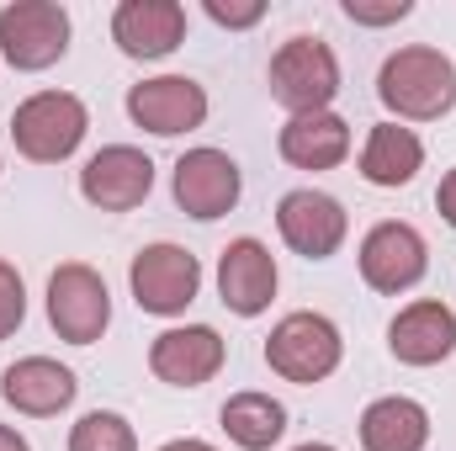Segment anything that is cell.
I'll return each instance as SVG.
<instances>
[{
  "label": "cell",
  "mask_w": 456,
  "mask_h": 451,
  "mask_svg": "<svg viewBox=\"0 0 456 451\" xmlns=\"http://www.w3.org/2000/svg\"><path fill=\"white\" fill-rule=\"evenodd\" d=\"M340 11L350 16V21H355V27H387V21H403L414 5H409V0H382V5H366V0H345Z\"/></svg>",
  "instance_id": "cb8c5ba5"
},
{
  "label": "cell",
  "mask_w": 456,
  "mask_h": 451,
  "mask_svg": "<svg viewBox=\"0 0 456 451\" xmlns=\"http://www.w3.org/2000/svg\"><path fill=\"white\" fill-rule=\"evenodd\" d=\"M154 192V160L133 144H107L80 170V197L102 213H133Z\"/></svg>",
  "instance_id": "30bf717a"
},
{
  "label": "cell",
  "mask_w": 456,
  "mask_h": 451,
  "mask_svg": "<svg viewBox=\"0 0 456 451\" xmlns=\"http://www.w3.org/2000/svg\"><path fill=\"white\" fill-rule=\"evenodd\" d=\"M281 160L297 170H335L350 154V122L340 112H308V117H287L281 138H276Z\"/></svg>",
  "instance_id": "ac0fdd59"
},
{
  "label": "cell",
  "mask_w": 456,
  "mask_h": 451,
  "mask_svg": "<svg viewBox=\"0 0 456 451\" xmlns=\"http://www.w3.org/2000/svg\"><path fill=\"white\" fill-rule=\"evenodd\" d=\"M224 430L233 447L244 451H271L287 436V409L271 393H233L224 404Z\"/></svg>",
  "instance_id": "44dd1931"
},
{
  "label": "cell",
  "mask_w": 456,
  "mask_h": 451,
  "mask_svg": "<svg viewBox=\"0 0 456 451\" xmlns=\"http://www.w3.org/2000/svg\"><path fill=\"white\" fill-rule=\"evenodd\" d=\"M0 53L11 70H48L69 53V11L59 0H11L0 11Z\"/></svg>",
  "instance_id": "5b68a950"
},
{
  "label": "cell",
  "mask_w": 456,
  "mask_h": 451,
  "mask_svg": "<svg viewBox=\"0 0 456 451\" xmlns=\"http://www.w3.org/2000/svg\"><path fill=\"white\" fill-rule=\"evenodd\" d=\"M276 228L287 239V250H297L303 260H330L350 234L345 208L330 192H314V186H297L276 202Z\"/></svg>",
  "instance_id": "8fae6325"
},
{
  "label": "cell",
  "mask_w": 456,
  "mask_h": 451,
  "mask_svg": "<svg viewBox=\"0 0 456 451\" xmlns=\"http://www.w3.org/2000/svg\"><path fill=\"white\" fill-rule=\"evenodd\" d=\"M159 451H218V447H213V441H191V436H186V441H165Z\"/></svg>",
  "instance_id": "83f0119b"
},
{
  "label": "cell",
  "mask_w": 456,
  "mask_h": 451,
  "mask_svg": "<svg viewBox=\"0 0 456 451\" xmlns=\"http://www.w3.org/2000/svg\"><path fill=\"white\" fill-rule=\"evenodd\" d=\"M86 127H91V112H86L80 96H69V91H37V96H27L11 112V144L32 165H59V160H69L86 144Z\"/></svg>",
  "instance_id": "7a4b0ae2"
},
{
  "label": "cell",
  "mask_w": 456,
  "mask_h": 451,
  "mask_svg": "<svg viewBox=\"0 0 456 451\" xmlns=\"http://www.w3.org/2000/svg\"><path fill=\"white\" fill-rule=\"evenodd\" d=\"M436 208H441V218L456 228V170L441 176V186H436Z\"/></svg>",
  "instance_id": "484cf974"
},
{
  "label": "cell",
  "mask_w": 456,
  "mask_h": 451,
  "mask_svg": "<svg viewBox=\"0 0 456 451\" xmlns=\"http://www.w3.org/2000/svg\"><path fill=\"white\" fill-rule=\"evenodd\" d=\"M27 319V287H21V271L11 260H0V340H11Z\"/></svg>",
  "instance_id": "603a6c76"
},
{
  "label": "cell",
  "mask_w": 456,
  "mask_h": 451,
  "mask_svg": "<svg viewBox=\"0 0 456 451\" xmlns=\"http://www.w3.org/2000/svg\"><path fill=\"white\" fill-rule=\"evenodd\" d=\"M377 96L403 122H436L456 107V64L430 43H409V48L382 59Z\"/></svg>",
  "instance_id": "6da1fadb"
},
{
  "label": "cell",
  "mask_w": 456,
  "mask_h": 451,
  "mask_svg": "<svg viewBox=\"0 0 456 451\" xmlns=\"http://www.w3.org/2000/svg\"><path fill=\"white\" fill-rule=\"evenodd\" d=\"M186 37L181 0H122L112 11V43L127 59H165Z\"/></svg>",
  "instance_id": "5bb4252c"
},
{
  "label": "cell",
  "mask_w": 456,
  "mask_h": 451,
  "mask_svg": "<svg viewBox=\"0 0 456 451\" xmlns=\"http://www.w3.org/2000/svg\"><path fill=\"white\" fill-rule=\"evenodd\" d=\"M80 393L75 372L59 366L53 356H21L0 372V398L16 409V414H32V420H48L59 409H69Z\"/></svg>",
  "instance_id": "2e32d148"
},
{
  "label": "cell",
  "mask_w": 456,
  "mask_h": 451,
  "mask_svg": "<svg viewBox=\"0 0 456 451\" xmlns=\"http://www.w3.org/2000/svg\"><path fill=\"white\" fill-rule=\"evenodd\" d=\"M425 441H430V409L419 398L387 393V398L366 404V414H361L366 451H425Z\"/></svg>",
  "instance_id": "d6986e66"
},
{
  "label": "cell",
  "mask_w": 456,
  "mask_h": 451,
  "mask_svg": "<svg viewBox=\"0 0 456 451\" xmlns=\"http://www.w3.org/2000/svg\"><path fill=\"white\" fill-rule=\"evenodd\" d=\"M218 298L239 319H255V314L271 308V298H276V255L260 239H233L224 250V260H218Z\"/></svg>",
  "instance_id": "9a60e30c"
},
{
  "label": "cell",
  "mask_w": 456,
  "mask_h": 451,
  "mask_svg": "<svg viewBox=\"0 0 456 451\" xmlns=\"http://www.w3.org/2000/svg\"><path fill=\"white\" fill-rule=\"evenodd\" d=\"M202 11H208L218 27H255V21L265 16V0H244V5H233V0H202Z\"/></svg>",
  "instance_id": "d4e9b609"
},
{
  "label": "cell",
  "mask_w": 456,
  "mask_h": 451,
  "mask_svg": "<svg viewBox=\"0 0 456 451\" xmlns=\"http://www.w3.org/2000/svg\"><path fill=\"white\" fill-rule=\"evenodd\" d=\"M69 451H138V436H133V425H127L122 414H112V409H91V414L75 420Z\"/></svg>",
  "instance_id": "7402d4cb"
},
{
  "label": "cell",
  "mask_w": 456,
  "mask_h": 451,
  "mask_svg": "<svg viewBox=\"0 0 456 451\" xmlns=\"http://www.w3.org/2000/svg\"><path fill=\"white\" fill-rule=\"evenodd\" d=\"M271 96L292 117L330 112L340 96V59L324 37H287L271 59Z\"/></svg>",
  "instance_id": "3957f363"
},
{
  "label": "cell",
  "mask_w": 456,
  "mask_h": 451,
  "mask_svg": "<svg viewBox=\"0 0 456 451\" xmlns=\"http://www.w3.org/2000/svg\"><path fill=\"white\" fill-rule=\"evenodd\" d=\"M127 287H133V303L143 314H159V319H175L197 303V287H202V266L191 250L181 244H149L133 255L127 266Z\"/></svg>",
  "instance_id": "52a82bcc"
},
{
  "label": "cell",
  "mask_w": 456,
  "mask_h": 451,
  "mask_svg": "<svg viewBox=\"0 0 456 451\" xmlns=\"http://www.w3.org/2000/svg\"><path fill=\"white\" fill-rule=\"evenodd\" d=\"M419 165H425V144L409 127H398V122H377L371 127V138L361 149V176L371 186H387V192L393 186H409L419 176Z\"/></svg>",
  "instance_id": "ffe728a7"
},
{
  "label": "cell",
  "mask_w": 456,
  "mask_h": 451,
  "mask_svg": "<svg viewBox=\"0 0 456 451\" xmlns=\"http://www.w3.org/2000/svg\"><path fill=\"white\" fill-rule=\"evenodd\" d=\"M228 345L213 324H181V330H165L149 345V372L170 388H202L224 372Z\"/></svg>",
  "instance_id": "4fadbf2b"
},
{
  "label": "cell",
  "mask_w": 456,
  "mask_h": 451,
  "mask_svg": "<svg viewBox=\"0 0 456 451\" xmlns=\"http://www.w3.org/2000/svg\"><path fill=\"white\" fill-rule=\"evenodd\" d=\"M297 451H335V447H324V441H308V447H297Z\"/></svg>",
  "instance_id": "f1b7e54d"
},
{
  "label": "cell",
  "mask_w": 456,
  "mask_h": 451,
  "mask_svg": "<svg viewBox=\"0 0 456 451\" xmlns=\"http://www.w3.org/2000/svg\"><path fill=\"white\" fill-rule=\"evenodd\" d=\"M170 192H175V208H181L186 218L213 224V218H224V213L239 208L244 176H239L233 154H224V149H191V154L175 160V181H170Z\"/></svg>",
  "instance_id": "ba28073f"
},
{
  "label": "cell",
  "mask_w": 456,
  "mask_h": 451,
  "mask_svg": "<svg viewBox=\"0 0 456 451\" xmlns=\"http://www.w3.org/2000/svg\"><path fill=\"white\" fill-rule=\"evenodd\" d=\"M48 324L69 345H96L112 324V292L86 260H64L48 276Z\"/></svg>",
  "instance_id": "8992f818"
},
{
  "label": "cell",
  "mask_w": 456,
  "mask_h": 451,
  "mask_svg": "<svg viewBox=\"0 0 456 451\" xmlns=\"http://www.w3.org/2000/svg\"><path fill=\"white\" fill-rule=\"evenodd\" d=\"M425 271H430V250H425V234L414 224L387 218L361 239V282L371 292H387V298L409 292L425 282Z\"/></svg>",
  "instance_id": "9c48e42d"
},
{
  "label": "cell",
  "mask_w": 456,
  "mask_h": 451,
  "mask_svg": "<svg viewBox=\"0 0 456 451\" xmlns=\"http://www.w3.org/2000/svg\"><path fill=\"white\" fill-rule=\"evenodd\" d=\"M0 451H32V447H27V436H21V430L0 425Z\"/></svg>",
  "instance_id": "4316f807"
},
{
  "label": "cell",
  "mask_w": 456,
  "mask_h": 451,
  "mask_svg": "<svg viewBox=\"0 0 456 451\" xmlns=\"http://www.w3.org/2000/svg\"><path fill=\"white\" fill-rule=\"evenodd\" d=\"M387 350L403 366H441L456 350V314L441 298H419L398 308V319L387 324Z\"/></svg>",
  "instance_id": "e0dca14e"
},
{
  "label": "cell",
  "mask_w": 456,
  "mask_h": 451,
  "mask_svg": "<svg viewBox=\"0 0 456 451\" xmlns=\"http://www.w3.org/2000/svg\"><path fill=\"white\" fill-rule=\"evenodd\" d=\"M345 356V340L335 330V319L324 314H287L271 335H265V366L297 388L324 382Z\"/></svg>",
  "instance_id": "277c9868"
},
{
  "label": "cell",
  "mask_w": 456,
  "mask_h": 451,
  "mask_svg": "<svg viewBox=\"0 0 456 451\" xmlns=\"http://www.w3.org/2000/svg\"><path fill=\"white\" fill-rule=\"evenodd\" d=\"M127 117L159 138H175L208 122V91L191 75H154L127 91Z\"/></svg>",
  "instance_id": "7c38bea8"
}]
</instances>
